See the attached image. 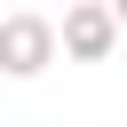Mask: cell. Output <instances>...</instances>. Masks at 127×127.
Returning a JSON list of instances; mask_svg holds the SVG:
<instances>
[{
  "label": "cell",
  "instance_id": "obj_1",
  "mask_svg": "<svg viewBox=\"0 0 127 127\" xmlns=\"http://www.w3.org/2000/svg\"><path fill=\"white\" fill-rule=\"evenodd\" d=\"M111 48H119V16H111V0H71L64 24H56V56H71V64H103Z\"/></svg>",
  "mask_w": 127,
  "mask_h": 127
},
{
  "label": "cell",
  "instance_id": "obj_2",
  "mask_svg": "<svg viewBox=\"0 0 127 127\" xmlns=\"http://www.w3.org/2000/svg\"><path fill=\"white\" fill-rule=\"evenodd\" d=\"M48 64H56V24L32 16V8L0 16V71H8V79H40Z\"/></svg>",
  "mask_w": 127,
  "mask_h": 127
},
{
  "label": "cell",
  "instance_id": "obj_3",
  "mask_svg": "<svg viewBox=\"0 0 127 127\" xmlns=\"http://www.w3.org/2000/svg\"><path fill=\"white\" fill-rule=\"evenodd\" d=\"M111 16H119V24H127V0H111Z\"/></svg>",
  "mask_w": 127,
  "mask_h": 127
}]
</instances>
